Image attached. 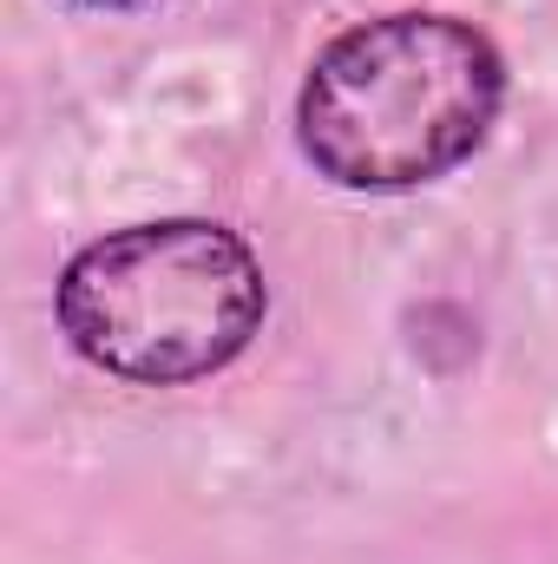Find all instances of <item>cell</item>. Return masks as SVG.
Instances as JSON below:
<instances>
[{
  "mask_svg": "<svg viewBox=\"0 0 558 564\" xmlns=\"http://www.w3.org/2000/svg\"><path fill=\"white\" fill-rule=\"evenodd\" d=\"M500 99L506 59L473 20L388 13L315 53L296 144L342 191H415L486 144Z\"/></svg>",
  "mask_w": 558,
  "mask_h": 564,
  "instance_id": "6da1fadb",
  "label": "cell"
},
{
  "mask_svg": "<svg viewBox=\"0 0 558 564\" xmlns=\"http://www.w3.org/2000/svg\"><path fill=\"white\" fill-rule=\"evenodd\" d=\"M270 289L250 243L211 217L132 224L86 243L60 276L66 341L139 388L204 381L250 348Z\"/></svg>",
  "mask_w": 558,
  "mask_h": 564,
  "instance_id": "7a4b0ae2",
  "label": "cell"
},
{
  "mask_svg": "<svg viewBox=\"0 0 558 564\" xmlns=\"http://www.w3.org/2000/svg\"><path fill=\"white\" fill-rule=\"evenodd\" d=\"M86 7H132V0H86Z\"/></svg>",
  "mask_w": 558,
  "mask_h": 564,
  "instance_id": "3957f363",
  "label": "cell"
}]
</instances>
